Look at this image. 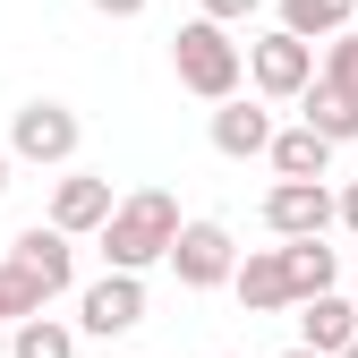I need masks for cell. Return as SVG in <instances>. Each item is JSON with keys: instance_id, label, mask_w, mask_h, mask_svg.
<instances>
[{"instance_id": "1", "label": "cell", "mask_w": 358, "mask_h": 358, "mask_svg": "<svg viewBox=\"0 0 358 358\" xmlns=\"http://www.w3.org/2000/svg\"><path fill=\"white\" fill-rule=\"evenodd\" d=\"M179 196L171 188H137V196H120L111 213V231H103V256H111V273H145V264H162L179 248Z\"/></svg>"}, {"instance_id": "2", "label": "cell", "mask_w": 358, "mask_h": 358, "mask_svg": "<svg viewBox=\"0 0 358 358\" xmlns=\"http://www.w3.org/2000/svg\"><path fill=\"white\" fill-rule=\"evenodd\" d=\"M171 69H179V85H188L196 103H239L248 52L231 43V26H213V17H188V26L171 34Z\"/></svg>"}, {"instance_id": "3", "label": "cell", "mask_w": 358, "mask_h": 358, "mask_svg": "<svg viewBox=\"0 0 358 358\" xmlns=\"http://www.w3.org/2000/svg\"><path fill=\"white\" fill-rule=\"evenodd\" d=\"M333 222H341V196L324 188V179H273V188H264V231H273L282 248L324 239Z\"/></svg>"}, {"instance_id": "4", "label": "cell", "mask_w": 358, "mask_h": 358, "mask_svg": "<svg viewBox=\"0 0 358 358\" xmlns=\"http://www.w3.org/2000/svg\"><path fill=\"white\" fill-rule=\"evenodd\" d=\"M248 77H256V94L299 103L324 69H316V43H299V34H282V26H273V34H256V43H248Z\"/></svg>"}, {"instance_id": "5", "label": "cell", "mask_w": 358, "mask_h": 358, "mask_svg": "<svg viewBox=\"0 0 358 358\" xmlns=\"http://www.w3.org/2000/svg\"><path fill=\"white\" fill-rule=\"evenodd\" d=\"M9 154H17V162H43V171H52V162H77V111L34 94V103L9 120Z\"/></svg>"}, {"instance_id": "6", "label": "cell", "mask_w": 358, "mask_h": 358, "mask_svg": "<svg viewBox=\"0 0 358 358\" xmlns=\"http://www.w3.org/2000/svg\"><path fill=\"white\" fill-rule=\"evenodd\" d=\"M171 273L188 282V290H222V282H239V239L222 231V222H188L171 248Z\"/></svg>"}, {"instance_id": "7", "label": "cell", "mask_w": 358, "mask_h": 358, "mask_svg": "<svg viewBox=\"0 0 358 358\" xmlns=\"http://www.w3.org/2000/svg\"><path fill=\"white\" fill-rule=\"evenodd\" d=\"M77 324L94 333V341L137 333V324H145V282H137V273H103V282H85V290H77Z\"/></svg>"}, {"instance_id": "8", "label": "cell", "mask_w": 358, "mask_h": 358, "mask_svg": "<svg viewBox=\"0 0 358 358\" xmlns=\"http://www.w3.org/2000/svg\"><path fill=\"white\" fill-rule=\"evenodd\" d=\"M9 264H17L26 282H43V299H60V290L77 282V248H69V231H52V222L17 231V239H9Z\"/></svg>"}, {"instance_id": "9", "label": "cell", "mask_w": 358, "mask_h": 358, "mask_svg": "<svg viewBox=\"0 0 358 358\" xmlns=\"http://www.w3.org/2000/svg\"><path fill=\"white\" fill-rule=\"evenodd\" d=\"M111 213H120V196H111V179H94V171H69L52 188V231H69V239L111 231Z\"/></svg>"}, {"instance_id": "10", "label": "cell", "mask_w": 358, "mask_h": 358, "mask_svg": "<svg viewBox=\"0 0 358 358\" xmlns=\"http://www.w3.org/2000/svg\"><path fill=\"white\" fill-rule=\"evenodd\" d=\"M239 307H248V316H282V307H299L282 248H248L239 256Z\"/></svg>"}, {"instance_id": "11", "label": "cell", "mask_w": 358, "mask_h": 358, "mask_svg": "<svg viewBox=\"0 0 358 358\" xmlns=\"http://www.w3.org/2000/svg\"><path fill=\"white\" fill-rule=\"evenodd\" d=\"M273 111L264 103H222L213 111V154H231V162H248V154H273Z\"/></svg>"}, {"instance_id": "12", "label": "cell", "mask_w": 358, "mask_h": 358, "mask_svg": "<svg viewBox=\"0 0 358 358\" xmlns=\"http://www.w3.org/2000/svg\"><path fill=\"white\" fill-rule=\"evenodd\" d=\"M350 341H358V299H333V290H324V299H307V307H299V350L341 358Z\"/></svg>"}, {"instance_id": "13", "label": "cell", "mask_w": 358, "mask_h": 358, "mask_svg": "<svg viewBox=\"0 0 358 358\" xmlns=\"http://www.w3.org/2000/svg\"><path fill=\"white\" fill-rule=\"evenodd\" d=\"M299 111H307V128H316L324 145H350V137H358V94H350V85H333V77H316V85H307V94H299Z\"/></svg>"}, {"instance_id": "14", "label": "cell", "mask_w": 358, "mask_h": 358, "mask_svg": "<svg viewBox=\"0 0 358 358\" xmlns=\"http://www.w3.org/2000/svg\"><path fill=\"white\" fill-rule=\"evenodd\" d=\"M358 26V0H282V34L299 43H341Z\"/></svg>"}, {"instance_id": "15", "label": "cell", "mask_w": 358, "mask_h": 358, "mask_svg": "<svg viewBox=\"0 0 358 358\" xmlns=\"http://www.w3.org/2000/svg\"><path fill=\"white\" fill-rule=\"evenodd\" d=\"M282 264H290V290H299V307H307V299H324V290H333V273H341V248H324V239H299V248H282Z\"/></svg>"}, {"instance_id": "16", "label": "cell", "mask_w": 358, "mask_h": 358, "mask_svg": "<svg viewBox=\"0 0 358 358\" xmlns=\"http://www.w3.org/2000/svg\"><path fill=\"white\" fill-rule=\"evenodd\" d=\"M273 171H282V179H324V171H333V145L299 120V128H282V137H273Z\"/></svg>"}, {"instance_id": "17", "label": "cell", "mask_w": 358, "mask_h": 358, "mask_svg": "<svg viewBox=\"0 0 358 358\" xmlns=\"http://www.w3.org/2000/svg\"><path fill=\"white\" fill-rule=\"evenodd\" d=\"M9 358H77V333H69L60 316H34V324L9 333Z\"/></svg>"}, {"instance_id": "18", "label": "cell", "mask_w": 358, "mask_h": 358, "mask_svg": "<svg viewBox=\"0 0 358 358\" xmlns=\"http://www.w3.org/2000/svg\"><path fill=\"white\" fill-rule=\"evenodd\" d=\"M43 307H52V299H43V282H26L17 264H0V324L17 333V324H34V316H43Z\"/></svg>"}, {"instance_id": "19", "label": "cell", "mask_w": 358, "mask_h": 358, "mask_svg": "<svg viewBox=\"0 0 358 358\" xmlns=\"http://www.w3.org/2000/svg\"><path fill=\"white\" fill-rule=\"evenodd\" d=\"M324 77H333V85H350V94H358V26H350V34L333 43V52H324Z\"/></svg>"}, {"instance_id": "20", "label": "cell", "mask_w": 358, "mask_h": 358, "mask_svg": "<svg viewBox=\"0 0 358 358\" xmlns=\"http://www.w3.org/2000/svg\"><path fill=\"white\" fill-rule=\"evenodd\" d=\"M256 9H264V0H205L213 26H239V17H256Z\"/></svg>"}, {"instance_id": "21", "label": "cell", "mask_w": 358, "mask_h": 358, "mask_svg": "<svg viewBox=\"0 0 358 358\" xmlns=\"http://www.w3.org/2000/svg\"><path fill=\"white\" fill-rule=\"evenodd\" d=\"M341 231L358 239V179H350V188H341Z\"/></svg>"}, {"instance_id": "22", "label": "cell", "mask_w": 358, "mask_h": 358, "mask_svg": "<svg viewBox=\"0 0 358 358\" xmlns=\"http://www.w3.org/2000/svg\"><path fill=\"white\" fill-rule=\"evenodd\" d=\"M94 9H103V17H137L145 0H94Z\"/></svg>"}, {"instance_id": "23", "label": "cell", "mask_w": 358, "mask_h": 358, "mask_svg": "<svg viewBox=\"0 0 358 358\" xmlns=\"http://www.w3.org/2000/svg\"><path fill=\"white\" fill-rule=\"evenodd\" d=\"M0 196H9V154H0Z\"/></svg>"}, {"instance_id": "24", "label": "cell", "mask_w": 358, "mask_h": 358, "mask_svg": "<svg viewBox=\"0 0 358 358\" xmlns=\"http://www.w3.org/2000/svg\"><path fill=\"white\" fill-rule=\"evenodd\" d=\"M282 358H324V350H282Z\"/></svg>"}, {"instance_id": "25", "label": "cell", "mask_w": 358, "mask_h": 358, "mask_svg": "<svg viewBox=\"0 0 358 358\" xmlns=\"http://www.w3.org/2000/svg\"><path fill=\"white\" fill-rule=\"evenodd\" d=\"M0 358H9V333H0Z\"/></svg>"}, {"instance_id": "26", "label": "cell", "mask_w": 358, "mask_h": 358, "mask_svg": "<svg viewBox=\"0 0 358 358\" xmlns=\"http://www.w3.org/2000/svg\"><path fill=\"white\" fill-rule=\"evenodd\" d=\"M341 358H358V341H350V350H341Z\"/></svg>"}]
</instances>
